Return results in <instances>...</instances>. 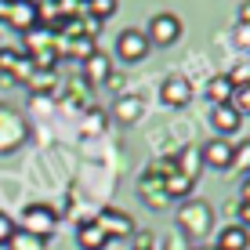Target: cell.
Listing matches in <instances>:
<instances>
[{
  "mask_svg": "<svg viewBox=\"0 0 250 250\" xmlns=\"http://www.w3.org/2000/svg\"><path fill=\"white\" fill-rule=\"evenodd\" d=\"M55 229H58V210L51 203H25L22 207V232H29V236L47 243L55 236Z\"/></svg>",
  "mask_w": 250,
  "mask_h": 250,
  "instance_id": "6da1fadb",
  "label": "cell"
},
{
  "mask_svg": "<svg viewBox=\"0 0 250 250\" xmlns=\"http://www.w3.org/2000/svg\"><path fill=\"white\" fill-rule=\"evenodd\" d=\"M178 225L185 236H207L214 229V207L207 200H185L178 207Z\"/></svg>",
  "mask_w": 250,
  "mask_h": 250,
  "instance_id": "7a4b0ae2",
  "label": "cell"
},
{
  "mask_svg": "<svg viewBox=\"0 0 250 250\" xmlns=\"http://www.w3.org/2000/svg\"><path fill=\"white\" fill-rule=\"evenodd\" d=\"M182 33H185V25H182L178 15L160 11V15H152V19H149V33H145V40L156 44V47H170V44L182 40Z\"/></svg>",
  "mask_w": 250,
  "mask_h": 250,
  "instance_id": "3957f363",
  "label": "cell"
},
{
  "mask_svg": "<svg viewBox=\"0 0 250 250\" xmlns=\"http://www.w3.org/2000/svg\"><path fill=\"white\" fill-rule=\"evenodd\" d=\"M94 225H98L102 232L109 236V243L113 239H124V236H131L134 232V221H131V214H124V210H113V207H105V210L98 214V218H91Z\"/></svg>",
  "mask_w": 250,
  "mask_h": 250,
  "instance_id": "277c9868",
  "label": "cell"
},
{
  "mask_svg": "<svg viewBox=\"0 0 250 250\" xmlns=\"http://www.w3.org/2000/svg\"><path fill=\"white\" fill-rule=\"evenodd\" d=\"M116 55L124 62H142L149 55V40H145V29H124L116 37Z\"/></svg>",
  "mask_w": 250,
  "mask_h": 250,
  "instance_id": "5b68a950",
  "label": "cell"
},
{
  "mask_svg": "<svg viewBox=\"0 0 250 250\" xmlns=\"http://www.w3.org/2000/svg\"><path fill=\"white\" fill-rule=\"evenodd\" d=\"M232 145L236 142H229V138H210V142L200 145V156L210 170H229L232 167Z\"/></svg>",
  "mask_w": 250,
  "mask_h": 250,
  "instance_id": "8992f818",
  "label": "cell"
},
{
  "mask_svg": "<svg viewBox=\"0 0 250 250\" xmlns=\"http://www.w3.org/2000/svg\"><path fill=\"white\" fill-rule=\"evenodd\" d=\"M7 25H11L15 33H29L40 25V15H37V4H29V0H11V7H7Z\"/></svg>",
  "mask_w": 250,
  "mask_h": 250,
  "instance_id": "52a82bcc",
  "label": "cell"
},
{
  "mask_svg": "<svg viewBox=\"0 0 250 250\" xmlns=\"http://www.w3.org/2000/svg\"><path fill=\"white\" fill-rule=\"evenodd\" d=\"M160 98H163V105H170V109H185L188 102H192V83H188L185 76H170V80H163Z\"/></svg>",
  "mask_w": 250,
  "mask_h": 250,
  "instance_id": "ba28073f",
  "label": "cell"
},
{
  "mask_svg": "<svg viewBox=\"0 0 250 250\" xmlns=\"http://www.w3.org/2000/svg\"><path fill=\"white\" fill-rule=\"evenodd\" d=\"M29 73H33L29 58H22L19 51H11V47L0 51V76H11L15 83H22V80H29Z\"/></svg>",
  "mask_w": 250,
  "mask_h": 250,
  "instance_id": "9c48e42d",
  "label": "cell"
},
{
  "mask_svg": "<svg viewBox=\"0 0 250 250\" xmlns=\"http://www.w3.org/2000/svg\"><path fill=\"white\" fill-rule=\"evenodd\" d=\"M109 76H113V62H109V55L94 51L91 58H83V80H87L91 87H98V83H109Z\"/></svg>",
  "mask_w": 250,
  "mask_h": 250,
  "instance_id": "30bf717a",
  "label": "cell"
},
{
  "mask_svg": "<svg viewBox=\"0 0 250 250\" xmlns=\"http://www.w3.org/2000/svg\"><path fill=\"white\" fill-rule=\"evenodd\" d=\"M210 124H214V131H218V138H229V134H239V127H243V116H239L232 105H214Z\"/></svg>",
  "mask_w": 250,
  "mask_h": 250,
  "instance_id": "8fae6325",
  "label": "cell"
},
{
  "mask_svg": "<svg viewBox=\"0 0 250 250\" xmlns=\"http://www.w3.org/2000/svg\"><path fill=\"white\" fill-rule=\"evenodd\" d=\"M55 33L51 29H44V25H37V29H29V33H22V44H25V51L29 55H44V51H58L55 47Z\"/></svg>",
  "mask_w": 250,
  "mask_h": 250,
  "instance_id": "7c38bea8",
  "label": "cell"
},
{
  "mask_svg": "<svg viewBox=\"0 0 250 250\" xmlns=\"http://www.w3.org/2000/svg\"><path fill=\"white\" fill-rule=\"evenodd\" d=\"M247 247H250V232L243 225H236V221L229 229H221L218 243H214V250H247Z\"/></svg>",
  "mask_w": 250,
  "mask_h": 250,
  "instance_id": "4fadbf2b",
  "label": "cell"
},
{
  "mask_svg": "<svg viewBox=\"0 0 250 250\" xmlns=\"http://www.w3.org/2000/svg\"><path fill=\"white\" fill-rule=\"evenodd\" d=\"M76 247H80V250H105L109 247V236L94 225V221H83V225L76 229Z\"/></svg>",
  "mask_w": 250,
  "mask_h": 250,
  "instance_id": "5bb4252c",
  "label": "cell"
},
{
  "mask_svg": "<svg viewBox=\"0 0 250 250\" xmlns=\"http://www.w3.org/2000/svg\"><path fill=\"white\" fill-rule=\"evenodd\" d=\"M55 47H62V55H69V58H91L94 51V40H87V37H65V40H55Z\"/></svg>",
  "mask_w": 250,
  "mask_h": 250,
  "instance_id": "9a60e30c",
  "label": "cell"
},
{
  "mask_svg": "<svg viewBox=\"0 0 250 250\" xmlns=\"http://www.w3.org/2000/svg\"><path fill=\"white\" fill-rule=\"evenodd\" d=\"M192 185H196V182H192V178H185L182 170H174V174L163 178V192H167V200H174V196H178V200H188Z\"/></svg>",
  "mask_w": 250,
  "mask_h": 250,
  "instance_id": "2e32d148",
  "label": "cell"
},
{
  "mask_svg": "<svg viewBox=\"0 0 250 250\" xmlns=\"http://www.w3.org/2000/svg\"><path fill=\"white\" fill-rule=\"evenodd\" d=\"M232 83H229V76H210V80H207V98L214 102V105H229L232 102Z\"/></svg>",
  "mask_w": 250,
  "mask_h": 250,
  "instance_id": "e0dca14e",
  "label": "cell"
},
{
  "mask_svg": "<svg viewBox=\"0 0 250 250\" xmlns=\"http://www.w3.org/2000/svg\"><path fill=\"white\" fill-rule=\"evenodd\" d=\"M142 196H149L152 207H163V203H167V192H163V178L156 174V170H149V174L142 178Z\"/></svg>",
  "mask_w": 250,
  "mask_h": 250,
  "instance_id": "ac0fdd59",
  "label": "cell"
},
{
  "mask_svg": "<svg viewBox=\"0 0 250 250\" xmlns=\"http://www.w3.org/2000/svg\"><path fill=\"white\" fill-rule=\"evenodd\" d=\"M116 7H120V0H83V11H87L91 19H98V22L113 19Z\"/></svg>",
  "mask_w": 250,
  "mask_h": 250,
  "instance_id": "d6986e66",
  "label": "cell"
},
{
  "mask_svg": "<svg viewBox=\"0 0 250 250\" xmlns=\"http://www.w3.org/2000/svg\"><path fill=\"white\" fill-rule=\"evenodd\" d=\"M7 250H44V239L29 236V232H22V229H15L11 239H7Z\"/></svg>",
  "mask_w": 250,
  "mask_h": 250,
  "instance_id": "ffe728a7",
  "label": "cell"
},
{
  "mask_svg": "<svg viewBox=\"0 0 250 250\" xmlns=\"http://www.w3.org/2000/svg\"><path fill=\"white\" fill-rule=\"evenodd\" d=\"M232 167L243 170V174H250V138H247V142H236V145H232Z\"/></svg>",
  "mask_w": 250,
  "mask_h": 250,
  "instance_id": "44dd1931",
  "label": "cell"
},
{
  "mask_svg": "<svg viewBox=\"0 0 250 250\" xmlns=\"http://www.w3.org/2000/svg\"><path fill=\"white\" fill-rule=\"evenodd\" d=\"M229 105L236 109L239 116H250V83H247V87H236V91H232V102H229Z\"/></svg>",
  "mask_w": 250,
  "mask_h": 250,
  "instance_id": "7402d4cb",
  "label": "cell"
},
{
  "mask_svg": "<svg viewBox=\"0 0 250 250\" xmlns=\"http://www.w3.org/2000/svg\"><path fill=\"white\" fill-rule=\"evenodd\" d=\"M225 76H229L232 87H247V83H250V65H236V69L225 73Z\"/></svg>",
  "mask_w": 250,
  "mask_h": 250,
  "instance_id": "603a6c76",
  "label": "cell"
},
{
  "mask_svg": "<svg viewBox=\"0 0 250 250\" xmlns=\"http://www.w3.org/2000/svg\"><path fill=\"white\" fill-rule=\"evenodd\" d=\"M232 37H236V47L250 51V22H236V29H232Z\"/></svg>",
  "mask_w": 250,
  "mask_h": 250,
  "instance_id": "cb8c5ba5",
  "label": "cell"
},
{
  "mask_svg": "<svg viewBox=\"0 0 250 250\" xmlns=\"http://www.w3.org/2000/svg\"><path fill=\"white\" fill-rule=\"evenodd\" d=\"M11 232H15V221L7 218L4 210H0V247H7V239H11Z\"/></svg>",
  "mask_w": 250,
  "mask_h": 250,
  "instance_id": "d4e9b609",
  "label": "cell"
},
{
  "mask_svg": "<svg viewBox=\"0 0 250 250\" xmlns=\"http://www.w3.org/2000/svg\"><path fill=\"white\" fill-rule=\"evenodd\" d=\"M236 225H243L250 232V203H243V200H239V207H236Z\"/></svg>",
  "mask_w": 250,
  "mask_h": 250,
  "instance_id": "484cf974",
  "label": "cell"
},
{
  "mask_svg": "<svg viewBox=\"0 0 250 250\" xmlns=\"http://www.w3.org/2000/svg\"><path fill=\"white\" fill-rule=\"evenodd\" d=\"M239 200H243V203H250V178L243 182V188H239Z\"/></svg>",
  "mask_w": 250,
  "mask_h": 250,
  "instance_id": "4316f807",
  "label": "cell"
},
{
  "mask_svg": "<svg viewBox=\"0 0 250 250\" xmlns=\"http://www.w3.org/2000/svg\"><path fill=\"white\" fill-rule=\"evenodd\" d=\"M83 131H102V120H98V116L87 120V124H83Z\"/></svg>",
  "mask_w": 250,
  "mask_h": 250,
  "instance_id": "83f0119b",
  "label": "cell"
},
{
  "mask_svg": "<svg viewBox=\"0 0 250 250\" xmlns=\"http://www.w3.org/2000/svg\"><path fill=\"white\" fill-rule=\"evenodd\" d=\"M239 22H250V0L243 4V11H239Z\"/></svg>",
  "mask_w": 250,
  "mask_h": 250,
  "instance_id": "f1b7e54d",
  "label": "cell"
},
{
  "mask_svg": "<svg viewBox=\"0 0 250 250\" xmlns=\"http://www.w3.org/2000/svg\"><path fill=\"white\" fill-rule=\"evenodd\" d=\"M200 250H214V247H200Z\"/></svg>",
  "mask_w": 250,
  "mask_h": 250,
  "instance_id": "f546056e",
  "label": "cell"
},
{
  "mask_svg": "<svg viewBox=\"0 0 250 250\" xmlns=\"http://www.w3.org/2000/svg\"><path fill=\"white\" fill-rule=\"evenodd\" d=\"M29 4H37V0H29Z\"/></svg>",
  "mask_w": 250,
  "mask_h": 250,
  "instance_id": "4dcf8cb0",
  "label": "cell"
},
{
  "mask_svg": "<svg viewBox=\"0 0 250 250\" xmlns=\"http://www.w3.org/2000/svg\"><path fill=\"white\" fill-rule=\"evenodd\" d=\"M247 178H250V174H247Z\"/></svg>",
  "mask_w": 250,
  "mask_h": 250,
  "instance_id": "1f68e13d",
  "label": "cell"
},
{
  "mask_svg": "<svg viewBox=\"0 0 250 250\" xmlns=\"http://www.w3.org/2000/svg\"><path fill=\"white\" fill-rule=\"evenodd\" d=\"M134 250H138V247H134Z\"/></svg>",
  "mask_w": 250,
  "mask_h": 250,
  "instance_id": "d6a6232c",
  "label": "cell"
}]
</instances>
